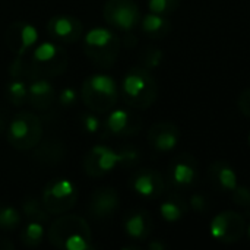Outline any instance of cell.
<instances>
[{
	"mask_svg": "<svg viewBox=\"0 0 250 250\" xmlns=\"http://www.w3.org/2000/svg\"><path fill=\"white\" fill-rule=\"evenodd\" d=\"M47 239L57 249H92L89 224L79 215H63L57 218L48 229Z\"/></svg>",
	"mask_w": 250,
	"mask_h": 250,
	"instance_id": "1",
	"label": "cell"
},
{
	"mask_svg": "<svg viewBox=\"0 0 250 250\" xmlns=\"http://www.w3.org/2000/svg\"><path fill=\"white\" fill-rule=\"evenodd\" d=\"M158 95V85L148 69L138 66L132 67L123 78L120 85V97L135 110L149 108Z\"/></svg>",
	"mask_w": 250,
	"mask_h": 250,
	"instance_id": "2",
	"label": "cell"
},
{
	"mask_svg": "<svg viewBox=\"0 0 250 250\" xmlns=\"http://www.w3.org/2000/svg\"><path fill=\"white\" fill-rule=\"evenodd\" d=\"M122 40L108 28L97 26L86 32L83 50L89 62L100 69H110L119 59Z\"/></svg>",
	"mask_w": 250,
	"mask_h": 250,
	"instance_id": "3",
	"label": "cell"
},
{
	"mask_svg": "<svg viewBox=\"0 0 250 250\" xmlns=\"http://www.w3.org/2000/svg\"><path fill=\"white\" fill-rule=\"evenodd\" d=\"M83 104L92 113H110L119 100V88L108 75L97 73L88 76L81 88Z\"/></svg>",
	"mask_w": 250,
	"mask_h": 250,
	"instance_id": "4",
	"label": "cell"
},
{
	"mask_svg": "<svg viewBox=\"0 0 250 250\" xmlns=\"http://www.w3.org/2000/svg\"><path fill=\"white\" fill-rule=\"evenodd\" d=\"M29 62L35 79L56 78L66 72L69 66V53L57 42H42L32 48Z\"/></svg>",
	"mask_w": 250,
	"mask_h": 250,
	"instance_id": "5",
	"label": "cell"
},
{
	"mask_svg": "<svg viewBox=\"0 0 250 250\" xmlns=\"http://www.w3.org/2000/svg\"><path fill=\"white\" fill-rule=\"evenodd\" d=\"M7 142L18 151L34 149L42 138V125L31 111H19L7 125Z\"/></svg>",
	"mask_w": 250,
	"mask_h": 250,
	"instance_id": "6",
	"label": "cell"
},
{
	"mask_svg": "<svg viewBox=\"0 0 250 250\" xmlns=\"http://www.w3.org/2000/svg\"><path fill=\"white\" fill-rule=\"evenodd\" d=\"M78 201V189L67 179H53L42 190L41 204L51 215H62L70 211Z\"/></svg>",
	"mask_w": 250,
	"mask_h": 250,
	"instance_id": "7",
	"label": "cell"
},
{
	"mask_svg": "<svg viewBox=\"0 0 250 250\" xmlns=\"http://www.w3.org/2000/svg\"><path fill=\"white\" fill-rule=\"evenodd\" d=\"M104 19L111 28L129 32L141 22V12L133 0H107Z\"/></svg>",
	"mask_w": 250,
	"mask_h": 250,
	"instance_id": "8",
	"label": "cell"
},
{
	"mask_svg": "<svg viewBox=\"0 0 250 250\" xmlns=\"http://www.w3.org/2000/svg\"><path fill=\"white\" fill-rule=\"evenodd\" d=\"M103 136H114V138H129L135 136L142 129V119L130 110H114L110 111L104 125H103Z\"/></svg>",
	"mask_w": 250,
	"mask_h": 250,
	"instance_id": "9",
	"label": "cell"
},
{
	"mask_svg": "<svg viewBox=\"0 0 250 250\" xmlns=\"http://www.w3.org/2000/svg\"><path fill=\"white\" fill-rule=\"evenodd\" d=\"M246 231L243 215L234 211H224L218 214L211 223V234L223 243L239 242Z\"/></svg>",
	"mask_w": 250,
	"mask_h": 250,
	"instance_id": "10",
	"label": "cell"
},
{
	"mask_svg": "<svg viewBox=\"0 0 250 250\" xmlns=\"http://www.w3.org/2000/svg\"><path fill=\"white\" fill-rule=\"evenodd\" d=\"M198 179V161L190 154L177 155L168 166L167 180L176 190H185Z\"/></svg>",
	"mask_w": 250,
	"mask_h": 250,
	"instance_id": "11",
	"label": "cell"
},
{
	"mask_svg": "<svg viewBox=\"0 0 250 250\" xmlns=\"http://www.w3.org/2000/svg\"><path fill=\"white\" fill-rule=\"evenodd\" d=\"M117 164V151L104 145H97L91 148L82 160V168L89 177H103L108 171H111Z\"/></svg>",
	"mask_w": 250,
	"mask_h": 250,
	"instance_id": "12",
	"label": "cell"
},
{
	"mask_svg": "<svg viewBox=\"0 0 250 250\" xmlns=\"http://www.w3.org/2000/svg\"><path fill=\"white\" fill-rule=\"evenodd\" d=\"M38 41L37 29L26 22H13L6 28L4 42L16 56H25Z\"/></svg>",
	"mask_w": 250,
	"mask_h": 250,
	"instance_id": "13",
	"label": "cell"
},
{
	"mask_svg": "<svg viewBox=\"0 0 250 250\" xmlns=\"http://www.w3.org/2000/svg\"><path fill=\"white\" fill-rule=\"evenodd\" d=\"M47 31L56 42L73 44L83 35V23L72 15H56L48 21Z\"/></svg>",
	"mask_w": 250,
	"mask_h": 250,
	"instance_id": "14",
	"label": "cell"
},
{
	"mask_svg": "<svg viewBox=\"0 0 250 250\" xmlns=\"http://www.w3.org/2000/svg\"><path fill=\"white\" fill-rule=\"evenodd\" d=\"M130 188L144 198L157 199L166 190V180L157 170L141 168L132 176Z\"/></svg>",
	"mask_w": 250,
	"mask_h": 250,
	"instance_id": "15",
	"label": "cell"
},
{
	"mask_svg": "<svg viewBox=\"0 0 250 250\" xmlns=\"http://www.w3.org/2000/svg\"><path fill=\"white\" fill-rule=\"evenodd\" d=\"M120 207V196L116 189L104 186L97 189L89 201L88 212L92 218L107 220L111 218Z\"/></svg>",
	"mask_w": 250,
	"mask_h": 250,
	"instance_id": "16",
	"label": "cell"
},
{
	"mask_svg": "<svg viewBox=\"0 0 250 250\" xmlns=\"http://www.w3.org/2000/svg\"><path fill=\"white\" fill-rule=\"evenodd\" d=\"M180 141V130L171 122H158L148 130L149 145L160 152L171 151Z\"/></svg>",
	"mask_w": 250,
	"mask_h": 250,
	"instance_id": "17",
	"label": "cell"
},
{
	"mask_svg": "<svg viewBox=\"0 0 250 250\" xmlns=\"http://www.w3.org/2000/svg\"><path fill=\"white\" fill-rule=\"evenodd\" d=\"M123 227L130 239L146 240L154 230V220L146 209H133L125 217Z\"/></svg>",
	"mask_w": 250,
	"mask_h": 250,
	"instance_id": "18",
	"label": "cell"
},
{
	"mask_svg": "<svg viewBox=\"0 0 250 250\" xmlns=\"http://www.w3.org/2000/svg\"><path fill=\"white\" fill-rule=\"evenodd\" d=\"M56 101V89L45 78L32 79L28 86V103L37 111H47Z\"/></svg>",
	"mask_w": 250,
	"mask_h": 250,
	"instance_id": "19",
	"label": "cell"
},
{
	"mask_svg": "<svg viewBox=\"0 0 250 250\" xmlns=\"http://www.w3.org/2000/svg\"><path fill=\"white\" fill-rule=\"evenodd\" d=\"M208 183L214 190L233 192L237 186V176L231 166L226 161H215L207 170Z\"/></svg>",
	"mask_w": 250,
	"mask_h": 250,
	"instance_id": "20",
	"label": "cell"
},
{
	"mask_svg": "<svg viewBox=\"0 0 250 250\" xmlns=\"http://www.w3.org/2000/svg\"><path fill=\"white\" fill-rule=\"evenodd\" d=\"M66 146L63 142L57 139H47L40 141V144L34 148V160L44 166H56L64 160Z\"/></svg>",
	"mask_w": 250,
	"mask_h": 250,
	"instance_id": "21",
	"label": "cell"
},
{
	"mask_svg": "<svg viewBox=\"0 0 250 250\" xmlns=\"http://www.w3.org/2000/svg\"><path fill=\"white\" fill-rule=\"evenodd\" d=\"M189 211V204L188 201L177 192L168 193L167 199L161 204L160 207V214L166 221H179L183 218Z\"/></svg>",
	"mask_w": 250,
	"mask_h": 250,
	"instance_id": "22",
	"label": "cell"
},
{
	"mask_svg": "<svg viewBox=\"0 0 250 250\" xmlns=\"http://www.w3.org/2000/svg\"><path fill=\"white\" fill-rule=\"evenodd\" d=\"M142 31L154 40H161L171 32V22L167 16L158 13H149L142 18Z\"/></svg>",
	"mask_w": 250,
	"mask_h": 250,
	"instance_id": "23",
	"label": "cell"
},
{
	"mask_svg": "<svg viewBox=\"0 0 250 250\" xmlns=\"http://www.w3.org/2000/svg\"><path fill=\"white\" fill-rule=\"evenodd\" d=\"M9 73L12 79H19V81L35 79L31 62L26 56H16L9 66Z\"/></svg>",
	"mask_w": 250,
	"mask_h": 250,
	"instance_id": "24",
	"label": "cell"
},
{
	"mask_svg": "<svg viewBox=\"0 0 250 250\" xmlns=\"http://www.w3.org/2000/svg\"><path fill=\"white\" fill-rule=\"evenodd\" d=\"M22 209H23L25 217L29 221H35V223H40V224H45L48 221L47 209L35 198H26L23 201V204H22Z\"/></svg>",
	"mask_w": 250,
	"mask_h": 250,
	"instance_id": "25",
	"label": "cell"
},
{
	"mask_svg": "<svg viewBox=\"0 0 250 250\" xmlns=\"http://www.w3.org/2000/svg\"><path fill=\"white\" fill-rule=\"evenodd\" d=\"M44 234H45V230L42 224L29 221L21 233V240L26 248H37L42 242Z\"/></svg>",
	"mask_w": 250,
	"mask_h": 250,
	"instance_id": "26",
	"label": "cell"
},
{
	"mask_svg": "<svg viewBox=\"0 0 250 250\" xmlns=\"http://www.w3.org/2000/svg\"><path fill=\"white\" fill-rule=\"evenodd\" d=\"M6 97L13 105H23L28 101V88L25 85V81L13 79L12 82H9L6 86Z\"/></svg>",
	"mask_w": 250,
	"mask_h": 250,
	"instance_id": "27",
	"label": "cell"
},
{
	"mask_svg": "<svg viewBox=\"0 0 250 250\" xmlns=\"http://www.w3.org/2000/svg\"><path fill=\"white\" fill-rule=\"evenodd\" d=\"M19 224H21L19 212L15 208L9 207L6 204H0V230L12 231Z\"/></svg>",
	"mask_w": 250,
	"mask_h": 250,
	"instance_id": "28",
	"label": "cell"
},
{
	"mask_svg": "<svg viewBox=\"0 0 250 250\" xmlns=\"http://www.w3.org/2000/svg\"><path fill=\"white\" fill-rule=\"evenodd\" d=\"M161 62H163V51L158 47L148 45L139 54V63H141V66L145 67V69H148V70L158 67L161 64Z\"/></svg>",
	"mask_w": 250,
	"mask_h": 250,
	"instance_id": "29",
	"label": "cell"
},
{
	"mask_svg": "<svg viewBox=\"0 0 250 250\" xmlns=\"http://www.w3.org/2000/svg\"><path fill=\"white\" fill-rule=\"evenodd\" d=\"M119 154V164L125 168H130L135 167L139 161H141V151L135 146V145H123L117 149Z\"/></svg>",
	"mask_w": 250,
	"mask_h": 250,
	"instance_id": "30",
	"label": "cell"
},
{
	"mask_svg": "<svg viewBox=\"0 0 250 250\" xmlns=\"http://www.w3.org/2000/svg\"><path fill=\"white\" fill-rule=\"evenodd\" d=\"M180 6V0H149V10L158 15H170L177 10Z\"/></svg>",
	"mask_w": 250,
	"mask_h": 250,
	"instance_id": "31",
	"label": "cell"
},
{
	"mask_svg": "<svg viewBox=\"0 0 250 250\" xmlns=\"http://www.w3.org/2000/svg\"><path fill=\"white\" fill-rule=\"evenodd\" d=\"M79 122H81V127L85 133L88 135H94L101 129V123L100 120L92 114V113H83L79 116Z\"/></svg>",
	"mask_w": 250,
	"mask_h": 250,
	"instance_id": "32",
	"label": "cell"
},
{
	"mask_svg": "<svg viewBox=\"0 0 250 250\" xmlns=\"http://www.w3.org/2000/svg\"><path fill=\"white\" fill-rule=\"evenodd\" d=\"M233 201L236 205L242 208H248L250 205V189L246 186H236L233 190Z\"/></svg>",
	"mask_w": 250,
	"mask_h": 250,
	"instance_id": "33",
	"label": "cell"
},
{
	"mask_svg": "<svg viewBox=\"0 0 250 250\" xmlns=\"http://www.w3.org/2000/svg\"><path fill=\"white\" fill-rule=\"evenodd\" d=\"M239 110L246 117H250V88L245 89L239 97Z\"/></svg>",
	"mask_w": 250,
	"mask_h": 250,
	"instance_id": "34",
	"label": "cell"
},
{
	"mask_svg": "<svg viewBox=\"0 0 250 250\" xmlns=\"http://www.w3.org/2000/svg\"><path fill=\"white\" fill-rule=\"evenodd\" d=\"M59 101L63 107H70L75 104L76 101V92L70 88H66L60 92V97H59Z\"/></svg>",
	"mask_w": 250,
	"mask_h": 250,
	"instance_id": "35",
	"label": "cell"
},
{
	"mask_svg": "<svg viewBox=\"0 0 250 250\" xmlns=\"http://www.w3.org/2000/svg\"><path fill=\"white\" fill-rule=\"evenodd\" d=\"M190 207L195 209V211H198V212H205L207 209H208V201H207V198L205 196H202V195H193L192 198H190Z\"/></svg>",
	"mask_w": 250,
	"mask_h": 250,
	"instance_id": "36",
	"label": "cell"
},
{
	"mask_svg": "<svg viewBox=\"0 0 250 250\" xmlns=\"http://www.w3.org/2000/svg\"><path fill=\"white\" fill-rule=\"evenodd\" d=\"M123 44H125V47H127V48H133V47L138 44V40H136V37H135L133 34H130V31H129V34H126V35L123 37Z\"/></svg>",
	"mask_w": 250,
	"mask_h": 250,
	"instance_id": "37",
	"label": "cell"
},
{
	"mask_svg": "<svg viewBox=\"0 0 250 250\" xmlns=\"http://www.w3.org/2000/svg\"><path fill=\"white\" fill-rule=\"evenodd\" d=\"M6 130H7V114L6 110L0 107V135L6 133Z\"/></svg>",
	"mask_w": 250,
	"mask_h": 250,
	"instance_id": "38",
	"label": "cell"
},
{
	"mask_svg": "<svg viewBox=\"0 0 250 250\" xmlns=\"http://www.w3.org/2000/svg\"><path fill=\"white\" fill-rule=\"evenodd\" d=\"M15 249V245L6 239V237H0V250H13Z\"/></svg>",
	"mask_w": 250,
	"mask_h": 250,
	"instance_id": "39",
	"label": "cell"
},
{
	"mask_svg": "<svg viewBox=\"0 0 250 250\" xmlns=\"http://www.w3.org/2000/svg\"><path fill=\"white\" fill-rule=\"evenodd\" d=\"M149 249L151 250H164L166 249V246H164L163 243L154 242V243H151V245H149Z\"/></svg>",
	"mask_w": 250,
	"mask_h": 250,
	"instance_id": "40",
	"label": "cell"
},
{
	"mask_svg": "<svg viewBox=\"0 0 250 250\" xmlns=\"http://www.w3.org/2000/svg\"><path fill=\"white\" fill-rule=\"evenodd\" d=\"M245 212H246V215H249L250 217V205L246 208V209H245Z\"/></svg>",
	"mask_w": 250,
	"mask_h": 250,
	"instance_id": "41",
	"label": "cell"
},
{
	"mask_svg": "<svg viewBox=\"0 0 250 250\" xmlns=\"http://www.w3.org/2000/svg\"><path fill=\"white\" fill-rule=\"evenodd\" d=\"M249 237H250V226H249Z\"/></svg>",
	"mask_w": 250,
	"mask_h": 250,
	"instance_id": "42",
	"label": "cell"
},
{
	"mask_svg": "<svg viewBox=\"0 0 250 250\" xmlns=\"http://www.w3.org/2000/svg\"><path fill=\"white\" fill-rule=\"evenodd\" d=\"M249 144H250V135H249Z\"/></svg>",
	"mask_w": 250,
	"mask_h": 250,
	"instance_id": "43",
	"label": "cell"
}]
</instances>
